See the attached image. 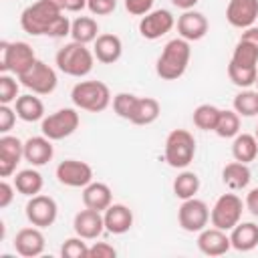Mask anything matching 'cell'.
<instances>
[{
  "label": "cell",
  "instance_id": "obj_26",
  "mask_svg": "<svg viewBox=\"0 0 258 258\" xmlns=\"http://www.w3.org/2000/svg\"><path fill=\"white\" fill-rule=\"evenodd\" d=\"M250 179H252V171H250L248 163L232 161V163L224 165V169H222V181L232 191H238V189L248 187Z\"/></svg>",
  "mask_w": 258,
  "mask_h": 258
},
{
  "label": "cell",
  "instance_id": "obj_10",
  "mask_svg": "<svg viewBox=\"0 0 258 258\" xmlns=\"http://www.w3.org/2000/svg\"><path fill=\"white\" fill-rule=\"evenodd\" d=\"M177 222L183 232H202L210 222V208L204 200L189 198L181 200V206L177 210Z\"/></svg>",
  "mask_w": 258,
  "mask_h": 258
},
{
  "label": "cell",
  "instance_id": "obj_20",
  "mask_svg": "<svg viewBox=\"0 0 258 258\" xmlns=\"http://www.w3.org/2000/svg\"><path fill=\"white\" fill-rule=\"evenodd\" d=\"M54 155V147H52V141L44 135H36V137H28L24 141V159L34 165V167H40L44 163H48Z\"/></svg>",
  "mask_w": 258,
  "mask_h": 258
},
{
  "label": "cell",
  "instance_id": "obj_21",
  "mask_svg": "<svg viewBox=\"0 0 258 258\" xmlns=\"http://www.w3.org/2000/svg\"><path fill=\"white\" fill-rule=\"evenodd\" d=\"M103 220H105V230L107 232L121 236V234L131 230V226H133V212L125 204H111L103 212Z\"/></svg>",
  "mask_w": 258,
  "mask_h": 258
},
{
  "label": "cell",
  "instance_id": "obj_34",
  "mask_svg": "<svg viewBox=\"0 0 258 258\" xmlns=\"http://www.w3.org/2000/svg\"><path fill=\"white\" fill-rule=\"evenodd\" d=\"M234 111L240 117H254L258 115V91L254 89H242L234 97Z\"/></svg>",
  "mask_w": 258,
  "mask_h": 258
},
{
  "label": "cell",
  "instance_id": "obj_6",
  "mask_svg": "<svg viewBox=\"0 0 258 258\" xmlns=\"http://www.w3.org/2000/svg\"><path fill=\"white\" fill-rule=\"evenodd\" d=\"M34 60H36V54L28 42L24 40L0 42V73H12L20 77L34 64Z\"/></svg>",
  "mask_w": 258,
  "mask_h": 258
},
{
  "label": "cell",
  "instance_id": "obj_36",
  "mask_svg": "<svg viewBox=\"0 0 258 258\" xmlns=\"http://www.w3.org/2000/svg\"><path fill=\"white\" fill-rule=\"evenodd\" d=\"M230 60L236 64H242V67H258V48L254 44L238 38Z\"/></svg>",
  "mask_w": 258,
  "mask_h": 258
},
{
  "label": "cell",
  "instance_id": "obj_24",
  "mask_svg": "<svg viewBox=\"0 0 258 258\" xmlns=\"http://www.w3.org/2000/svg\"><path fill=\"white\" fill-rule=\"evenodd\" d=\"M83 204L85 208L105 212L113 204V191L103 181H91L89 185L83 187Z\"/></svg>",
  "mask_w": 258,
  "mask_h": 258
},
{
  "label": "cell",
  "instance_id": "obj_51",
  "mask_svg": "<svg viewBox=\"0 0 258 258\" xmlns=\"http://www.w3.org/2000/svg\"><path fill=\"white\" fill-rule=\"evenodd\" d=\"M254 85H256V91H258V75H256V83Z\"/></svg>",
  "mask_w": 258,
  "mask_h": 258
},
{
  "label": "cell",
  "instance_id": "obj_43",
  "mask_svg": "<svg viewBox=\"0 0 258 258\" xmlns=\"http://www.w3.org/2000/svg\"><path fill=\"white\" fill-rule=\"evenodd\" d=\"M117 250L109 242H95L89 246V258H115Z\"/></svg>",
  "mask_w": 258,
  "mask_h": 258
},
{
  "label": "cell",
  "instance_id": "obj_17",
  "mask_svg": "<svg viewBox=\"0 0 258 258\" xmlns=\"http://www.w3.org/2000/svg\"><path fill=\"white\" fill-rule=\"evenodd\" d=\"M44 244H46L44 234L36 226L22 228L14 236V250L22 258H36V256H40L44 252Z\"/></svg>",
  "mask_w": 258,
  "mask_h": 258
},
{
  "label": "cell",
  "instance_id": "obj_40",
  "mask_svg": "<svg viewBox=\"0 0 258 258\" xmlns=\"http://www.w3.org/2000/svg\"><path fill=\"white\" fill-rule=\"evenodd\" d=\"M87 8L91 10V14L107 16V14L115 12V8H117V0H87Z\"/></svg>",
  "mask_w": 258,
  "mask_h": 258
},
{
  "label": "cell",
  "instance_id": "obj_44",
  "mask_svg": "<svg viewBox=\"0 0 258 258\" xmlns=\"http://www.w3.org/2000/svg\"><path fill=\"white\" fill-rule=\"evenodd\" d=\"M14 191H16L14 183H8L6 179L0 181V208H2V210L8 208V206L12 204V200H14Z\"/></svg>",
  "mask_w": 258,
  "mask_h": 258
},
{
  "label": "cell",
  "instance_id": "obj_16",
  "mask_svg": "<svg viewBox=\"0 0 258 258\" xmlns=\"http://www.w3.org/2000/svg\"><path fill=\"white\" fill-rule=\"evenodd\" d=\"M73 230H75L77 236H81L85 240H97L105 230L103 212L91 210V208H85V210L77 212L75 220H73Z\"/></svg>",
  "mask_w": 258,
  "mask_h": 258
},
{
  "label": "cell",
  "instance_id": "obj_9",
  "mask_svg": "<svg viewBox=\"0 0 258 258\" xmlns=\"http://www.w3.org/2000/svg\"><path fill=\"white\" fill-rule=\"evenodd\" d=\"M20 85L26 87L28 91H32L34 95H50L56 85H58V77H56V71L52 67H48L44 60H34V64L22 73L18 77Z\"/></svg>",
  "mask_w": 258,
  "mask_h": 258
},
{
  "label": "cell",
  "instance_id": "obj_1",
  "mask_svg": "<svg viewBox=\"0 0 258 258\" xmlns=\"http://www.w3.org/2000/svg\"><path fill=\"white\" fill-rule=\"evenodd\" d=\"M20 26L32 36L64 38L71 34V20L50 0H38L26 6L20 14Z\"/></svg>",
  "mask_w": 258,
  "mask_h": 258
},
{
  "label": "cell",
  "instance_id": "obj_41",
  "mask_svg": "<svg viewBox=\"0 0 258 258\" xmlns=\"http://www.w3.org/2000/svg\"><path fill=\"white\" fill-rule=\"evenodd\" d=\"M16 109H12L10 105H0V133H8L14 123H16Z\"/></svg>",
  "mask_w": 258,
  "mask_h": 258
},
{
  "label": "cell",
  "instance_id": "obj_46",
  "mask_svg": "<svg viewBox=\"0 0 258 258\" xmlns=\"http://www.w3.org/2000/svg\"><path fill=\"white\" fill-rule=\"evenodd\" d=\"M240 40H246V42H250V44H254L258 48V26L244 28L242 34H240Z\"/></svg>",
  "mask_w": 258,
  "mask_h": 258
},
{
  "label": "cell",
  "instance_id": "obj_22",
  "mask_svg": "<svg viewBox=\"0 0 258 258\" xmlns=\"http://www.w3.org/2000/svg\"><path fill=\"white\" fill-rule=\"evenodd\" d=\"M93 52H95V58L103 64H113L121 58L123 54V42L117 34H111V32H105V34H99L97 40H95V46H93Z\"/></svg>",
  "mask_w": 258,
  "mask_h": 258
},
{
  "label": "cell",
  "instance_id": "obj_37",
  "mask_svg": "<svg viewBox=\"0 0 258 258\" xmlns=\"http://www.w3.org/2000/svg\"><path fill=\"white\" fill-rule=\"evenodd\" d=\"M137 99L139 97L133 95V93H117L113 97V111H115V115L121 117V119L131 121L133 111H135V105H137Z\"/></svg>",
  "mask_w": 258,
  "mask_h": 258
},
{
  "label": "cell",
  "instance_id": "obj_39",
  "mask_svg": "<svg viewBox=\"0 0 258 258\" xmlns=\"http://www.w3.org/2000/svg\"><path fill=\"white\" fill-rule=\"evenodd\" d=\"M18 83L12 75L0 73V105H10L18 99Z\"/></svg>",
  "mask_w": 258,
  "mask_h": 258
},
{
  "label": "cell",
  "instance_id": "obj_35",
  "mask_svg": "<svg viewBox=\"0 0 258 258\" xmlns=\"http://www.w3.org/2000/svg\"><path fill=\"white\" fill-rule=\"evenodd\" d=\"M256 75H258V67H242L232 60L228 62V77L240 89H250L256 83Z\"/></svg>",
  "mask_w": 258,
  "mask_h": 258
},
{
  "label": "cell",
  "instance_id": "obj_2",
  "mask_svg": "<svg viewBox=\"0 0 258 258\" xmlns=\"http://www.w3.org/2000/svg\"><path fill=\"white\" fill-rule=\"evenodd\" d=\"M189 58H191L189 42L181 36L171 38L169 42H165L161 54L157 56L155 73L163 81H175V79L183 77V73L187 71Z\"/></svg>",
  "mask_w": 258,
  "mask_h": 258
},
{
  "label": "cell",
  "instance_id": "obj_32",
  "mask_svg": "<svg viewBox=\"0 0 258 258\" xmlns=\"http://www.w3.org/2000/svg\"><path fill=\"white\" fill-rule=\"evenodd\" d=\"M220 111L216 105H210V103H204V105H198L194 109V115H191V121L198 129L202 131H214L216 125H218V119H220Z\"/></svg>",
  "mask_w": 258,
  "mask_h": 258
},
{
  "label": "cell",
  "instance_id": "obj_13",
  "mask_svg": "<svg viewBox=\"0 0 258 258\" xmlns=\"http://www.w3.org/2000/svg\"><path fill=\"white\" fill-rule=\"evenodd\" d=\"M175 26V18L169 10L159 8V10H151L145 16H141L139 20V34L147 40H157L161 36H165L171 28Z\"/></svg>",
  "mask_w": 258,
  "mask_h": 258
},
{
  "label": "cell",
  "instance_id": "obj_31",
  "mask_svg": "<svg viewBox=\"0 0 258 258\" xmlns=\"http://www.w3.org/2000/svg\"><path fill=\"white\" fill-rule=\"evenodd\" d=\"M173 194L179 200H189L196 198V194L200 191V177L196 171L183 169L181 173H177V177L173 179Z\"/></svg>",
  "mask_w": 258,
  "mask_h": 258
},
{
  "label": "cell",
  "instance_id": "obj_8",
  "mask_svg": "<svg viewBox=\"0 0 258 258\" xmlns=\"http://www.w3.org/2000/svg\"><path fill=\"white\" fill-rule=\"evenodd\" d=\"M244 208L246 206L242 204V200L236 194H222L210 210V222H212V226H216L224 232H230L240 222Z\"/></svg>",
  "mask_w": 258,
  "mask_h": 258
},
{
  "label": "cell",
  "instance_id": "obj_48",
  "mask_svg": "<svg viewBox=\"0 0 258 258\" xmlns=\"http://www.w3.org/2000/svg\"><path fill=\"white\" fill-rule=\"evenodd\" d=\"M200 0H171V4L179 10H194V6L198 4Z\"/></svg>",
  "mask_w": 258,
  "mask_h": 258
},
{
  "label": "cell",
  "instance_id": "obj_11",
  "mask_svg": "<svg viewBox=\"0 0 258 258\" xmlns=\"http://www.w3.org/2000/svg\"><path fill=\"white\" fill-rule=\"evenodd\" d=\"M24 214H26V220L32 226H36V228H48V226H52L56 222L58 206H56L54 198L44 196V194H36V196H32L26 202Z\"/></svg>",
  "mask_w": 258,
  "mask_h": 258
},
{
  "label": "cell",
  "instance_id": "obj_4",
  "mask_svg": "<svg viewBox=\"0 0 258 258\" xmlns=\"http://www.w3.org/2000/svg\"><path fill=\"white\" fill-rule=\"evenodd\" d=\"M71 101L77 109L89 113H101L113 103V97L103 81H81L73 87Z\"/></svg>",
  "mask_w": 258,
  "mask_h": 258
},
{
  "label": "cell",
  "instance_id": "obj_28",
  "mask_svg": "<svg viewBox=\"0 0 258 258\" xmlns=\"http://www.w3.org/2000/svg\"><path fill=\"white\" fill-rule=\"evenodd\" d=\"M258 155V139L252 133H238L232 141V157L242 163L254 161Z\"/></svg>",
  "mask_w": 258,
  "mask_h": 258
},
{
  "label": "cell",
  "instance_id": "obj_50",
  "mask_svg": "<svg viewBox=\"0 0 258 258\" xmlns=\"http://www.w3.org/2000/svg\"><path fill=\"white\" fill-rule=\"evenodd\" d=\"M254 137H256V139H258V127H256V131H254Z\"/></svg>",
  "mask_w": 258,
  "mask_h": 258
},
{
  "label": "cell",
  "instance_id": "obj_12",
  "mask_svg": "<svg viewBox=\"0 0 258 258\" xmlns=\"http://www.w3.org/2000/svg\"><path fill=\"white\" fill-rule=\"evenodd\" d=\"M54 175L67 187H85L93 181V167L81 159H64L56 165Z\"/></svg>",
  "mask_w": 258,
  "mask_h": 258
},
{
  "label": "cell",
  "instance_id": "obj_23",
  "mask_svg": "<svg viewBox=\"0 0 258 258\" xmlns=\"http://www.w3.org/2000/svg\"><path fill=\"white\" fill-rule=\"evenodd\" d=\"M232 248L238 252H250L258 246V224L254 222H238L230 230Z\"/></svg>",
  "mask_w": 258,
  "mask_h": 258
},
{
  "label": "cell",
  "instance_id": "obj_30",
  "mask_svg": "<svg viewBox=\"0 0 258 258\" xmlns=\"http://www.w3.org/2000/svg\"><path fill=\"white\" fill-rule=\"evenodd\" d=\"M99 36V24L91 16H79L71 22V38L81 44L95 42Z\"/></svg>",
  "mask_w": 258,
  "mask_h": 258
},
{
  "label": "cell",
  "instance_id": "obj_49",
  "mask_svg": "<svg viewBox=\"0 0 258 258\" xmlns=\"http://www.w3.org/2000/svg\"><path fill=\"white\" fill-rule=\"evenodd\" d=\"M50 2H54V4H56L60 10H62V0H50Z\"/></svg>",
  "mask_w": 258,
  "mask_h": 258
},
{
  "label": "cell",
  "instance_id": "obj_25",
  "mask_svg": "<svg viewBox=\"0 0 258 258\" xmlns=\"http://www.w3.org/2000/svg\"><path fill=\"white\" fill-rule=\"evenodd\" d=\"M14 109H16L18 119H22L26 123H34V121H42L44 119V103L34 93L20 95L14 101Z\"/></svg>",
  "mask_w": 258,
  "mask_h": 258
},
{
  "label": "cell",
  "instance_id": "obj_7",
  "mask_svg": "<svg viewBox=\"0 0 258 258\" xmlns=\"http://www.w3.org/2000/svg\"><path fill=\"white\" fill-rule=\"evenodd\" d=\"M79 123H81V117H79L77 109L64 107V109H58V111L46 115L40 121V133L44 137H48L50 141H60V139L71 137L79 129Z\"/></svg>",
  "mask_w": 258,
  "mask_h": 258
},
{
  "label": "cell",
  "instance_id": "obj_38",
  "mask_svg": "<svg viewBox=\"0 0 258 258\" xmlns=\"http://www.w3.org/2000/svg\"><path fill=\"white\" fill-rule=\"evenodd\" d=\"M60 256L62 258H89V246H87L85 238H81V236L67 238L60 246Z\"/></svg>",
  "mask_w": 258,
  "mask_h": 258
},
{
  "label": "cell",
  "instance_id": "obj_29",
  "mask_svg": "<svg viewBox=\"0 0 258 258\" xmlns=\"http://www.w3.org/2000/svg\"><path fill=\"white\" fill-rule=\"evenodd\" d=\"M161 113V105L157 99L153 97H139L137 99V105H135V111H133V117H131V123L133 125H151L157 121Z\"/></svg>",
  "mask_w": 258,
  "mask_h": 258
},
{
  "label": "cell",
  "instance_id": "obj_45",
  "mask_svg": "<svg viewBox=\"0 0 258 258\" xmlns=\"http://www.w3.org/2000/svg\"><path fill=\"white\" fill-rule=\"evenodd\" d=\"M244 206H246V210H248L254 218H258V187H254V189H250V191L246 194Z\"/></svg>",
  "mask_w": 258,
  "mask_h": 258
},
{
  "label": "cell",
  "instance_id": "obj_47",
  "mask_svg": "<svg viewBox=\"0 0 258 258\" xmlns=\"http://www.w3.org/2000/svg\"><path fill=\"white\" fill-rule=\"evenodd\" d=\"M83 8H87V0H62L64 12H81Z\"/></svg>",
  "mask_w": 258,
  "mask_h": 258
},
{
  "label": "cell",
  "instance_id": "obj_3",
  "mask_svg": "<svg viewBox=\"0 0 258 258\" xmlns=\"http://www.w3.org/2000/svg\"><path fill=\"white\" fill-rule=\"evenodd\" d=\"M54 64L60 73H64L69 77L83 79L95 67V52L91 48H87V44L73 40V42H69L56 50Z\"/></svg>",
  "mask_w": 258,
  "mask_h": 258
},
{
  "label": "cell",
  "instance_id": "obj_18",
  "mask_svg": "<svg viewBox=\"0 0 258 258\" xmlns=\"http://www.w3.org/2000/svg\"><path fill=\"white\" fill-rule=\"evenodd\" d=\"M177 32L181 38H185L187 42H196L202 40L208 34V18L198 12V10H183V14L177 18Z\"/></svg>",
  "mask_w": 258,
  "mask_h": 258
},
{
  "label": "cell",
  "instance_id": "obj_5",
  "mask_svg": "<svg viewBox=\"0 0 258 258\" xmlns=\"http://www.w3.org/2000/svg\"><path fill=\"white\" fill-rule=\"evenodd\" d=\"M163 157L169 167L185 169L196 157V139L187 129H173L165 137Z\"/></svg>",
  "mask_w": 258,
  "mask_h": 258
},
{
  "label": "cell",
  "instance_id": "obj_33",
  "mask_svg": "<svg viewBox=\"0 0 258 258\" xmlns=\"http://www.w3.org/2000/svg\"><path fill=\"white\" fill-rule=\"evenodd\" d=\"M214 133L222 139H234L240 133V115L234 109H222Z\"/></svg>",
  "mask_w": 258,
  "mask_h": 258
},
{
  "label": "cell",
  "instance_id": "obj_14",
  "mask_svg": "<svg viewBox=\"0 0 258 258\" xmlns=\"http://www.w3.org/2000/svg\"><path fill=\"white\" fill-rule=\"evenodd\" d=\"M24 159V141L4 133L0 137V177H10Z\"/></svg>",
  "mask_w": 258,
  "mask_h": 258
},
{
  "label": "cell",
  "instance_id": "obj_19",
  "mask_svg": "<svg viewBox=\"0 0 258 258\" xmlns=\"http://www.w3.org/2000/svg\"><path fill=\"white\" fill-rule=\"evenodd\" d=\"M198 248L206 256H222L232 248V242L224 230L212 226L198 232Z\"/></svg>",
  "mask_w": 258,
  "mask_h": 258
},
{
  "label": "cell",
  "instance_id": "obj_15",
  "mask_svg": "<svg viewBox=\"0 0 258 258\" xmlns=\"http://www.w3.org/2000/svg\"><path fill=\"white\" fill-rule=\"evenodd\" d=\"M226 20L234 28H250L258 20V0H230L226 6Z\"/></svg>",
  "mask_w": 258,
  "mask_h": 258
},
{
  "label": "cell",
  "instance_id": "obj_42",
  "mask_svg": "<svg viewBox=\"0 0 258 258\" xmlns=\"http://www.w3.org/2000/svg\"><path fill=\"white\" fill-rule=\"evenodd\" d=\"M155 0H125V10L133 16H145L151 12Z\"/></svg>",
  "mask_w": 258,
  "mask_h": 258
},
{
  "label": "cell",
  "instance_id": "obj_27",
  "mask_svg": "<svg viewBox=\"0 0 258 258\" xmlns=\"http://www.w3.org/2000/svg\"><path fill=\"white\" fill-rule=\"evenodd\" d=\"M42 185H44V179H42L40 171L34 169V165L28 167V169H20L14 175V187H16V191L22 194V196H26V198H32V196L40 194Z\"/></svg>",
  "mask_w": 258,
  "mask_h": 258
}]
</instances>
